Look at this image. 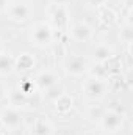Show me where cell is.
I'll return each mask as SVG.
<instances>
[{"label": "cell", "instance_id": "6da1fadb", "mask_svg": "<svg viewBox=\"0 0 133 135\" xmlns=\"http://www.w3.org/2000/svg\"><path fill=\"white\" fill-rule=\"evenodd\" d=\"M32 39L34 41V44L39 46V47L49 46L52 42V39H53V30H52V27L49 24H45V22L36 24L33 32H32Z\"/></svg>", "mask_w": 133, "mask_h": 135}, {"label": "cell", "instance_id": "7a4b0ae2", "mask_svg": "<svg viewBox=\"0 0 133 135\" xmlns=\"http://www.w3.org/2000/svg\"><path fill=\"white\" fill-rule=\"evenodd\" d=\"M33 9L30 5L24 3V2H17V3H11V6L8 8V14L13 21L16 22H25L30 19Z\"/></svg>", "mask_w": 133, "mask_h": 135}, {"label": "cell", "instance_id": "3957f363", "mask_svg": "<svg viewBox=\"0 0 133 135\" xmlns=\"http://www.w3.org/2000/svg\"><path fill=\"white\" fill-rule=\"evenodd\" d=\"M0 121L2 124L9 129V131H16L21 127L22 124V115L14 108V107H9V108H5L0 115Z\"/></svg>", "mask_w": 133, "mask_h": 135}, {"label": "cell", "instance_id": "277c9868", "mask_svg": "<svg viewBox=\"0 0 133 135\" xmlns=\"http://www.w3.org/2000/svg\"><path fill=\"white\" fill-rule=\"evenodd\" d=\"M100 121H102L103 129H106L110 132H114L122 126V116L116 112H103Z\"/></svg>", "mask_w": 133, "mask_h": 135}, {"label": "cell", "instance_id": "5b68a950", "mask_svg": "<svg viewBox=\"0 0 133 135\" xmlns=\"http://www.w3.org/2000/svg\"><path fill=\"white\" fill-rule=\"evenodd\" d=\"M58 80H60V79H58L53 72L45 71V72H41V74L38 75V79H36V85H38L41 90L49 91V90H52V88H55V86L58 85Z\"/></svg>", "mask_w": 133, "mask_h": 135}, {"label": "cell", "instance_id": "8992f818", "mask_svg": "<svg viewBox=\"0 0 133 135\" xmlns=\"http://www.w3.org/2000/svg\"><path fill=\"white\" fill-rule=\"evenodd\" d=\"M83 88L89 98H100L105 93V82L102 79H89L86 80Z\"/></svg>", "mask_w": 133, "mask_h": 135}, {"label": "cell", "instance_id": "52a82bcc", "mask_svg": "<svg viewBox=\"0 0 133 135\" xmlns=\"http://www.w3.org/2000/svg\"><path fill=\"white\" fill-rule=\"evenodd\" d=\"M66 71L70 75H81L85 71H86V60L81 58V57H72L66 61Z\"/></svg>", "mask_w": 133, "mask_h": 135}, {"label": "cell", "instance_id": "ba28073f", "mask_svg": "<svg viewBox=\"0 0 133 135\" xmlns=\"http://www.w3.org/2000/svg\"><path fill=\"white\" fill-rule=\"evenodd\" d=\"M72 36H74V39H77V41H80V42H85V41L91 39L93 32H91L89 25L80 22V24H75V25L72 27Z\"/></svg>", "mask_w": 133, "mask_h": 135}, {"label": "cell", "instance_id": "9c48e42d", "mask_svg": "<svg viewBox=\"0 0 133 135\" xmlns=\"http://www.w3.org/2000/svg\"><path fill=\"white\" fill-rule=\"evenodd\" d=\"M14 68H16V60H14L9 54L0 52V75L9 74Z\"/></svg>", "mask_w": 133, "mask_h": 135}, {"label": "cell", "instance_id": "30bf717a", "mask_svg": "<svg viewBox=\"0 0 133 135\" xmlns=\"http://www.w3.org/2000/svg\"><path fill=\"white\" fill-rule=\"evenodd\" d=\"M52 21L60 27V28H63L64 25L67 24V11L64 6H61V5H57L53 9H52Z\"/></svg>", "mask_w": 133, "mask_h": 135}, {"label": "cell", "instance_id": "8fae6325", "mask_svg": "<svg viewBox=\"0 0 133 135\" xmlns=\"http://www.w3.org/2000/svg\"><path fill=\"white\" fill-rule=\"evenodd\" d=\"M55 108H57V112H60L63 115L67 113L72 108V98L67 96V94H60L55 101Z\"/></svg>", "mask_w": 133, "mask_h": 135}, {"label": "cell", "instance_id": "7c38bea8", "mask_svg": "<svg viewBox=\"0 0 133 135\" xmlns=\"http://www.w3.org/2000/svg\"><path fill=\"white\" fill-rule=\"evenodd\" d=\"M34 65V60L32 55H28V54H24V55H21V58L16 61V66L19 68V69H22V71H28V69H32Z\"/></svg>", "mask_w": 133, "mask_h": 135}, {"label": "cell", "instance_id": "4fadbf2b", "mask_svg": "<svg viewBox=\"0 0 133 135\" xmlns=\"http://www.w3.org/2000/svg\"><path fill=\"white\" fill-rule=\"evenodd\" d=\"M32 135H50V126L45 121H38L32 127Z\"/></svg>", "mask_w": 133, "mask_h": 135}, {"label": "cell", "instance_id": "5bb4252c", "mask_svg": "<svg viewBox=\"0 0 133 135\" xmlns=\"http://www.w3.org/2000/svg\"><path fill=\"white\" fill-rule=\"evenodd\" d=\"M94 57H96V60L97 61H106L110 57H111V50L106 47V46H99L96 50H94Z\"/></svg>", "mask_w": 133, "mask_h": 135}, {"label": "cell", "instance_id": "9a60e30c", "mask_svg": "<svg viewBox=\"0 0 133 135\" xmlns=\"http://www.w3.org/2000/svg\"><path fill=\"white\" fill-rule=\"evenodd\" d=\"M89 2H91L93 5H102V3H103L105 0H89Z\"/></svg>", "mask_w": 133, "mask_h": 135}, {"label": "cell", "instance_id": "2e32d148", "mask_svg": "<svg viewBox=\"0 0 133 135\" xmlns=\"http://www.w3.org/2000/svg\"><path fill=\"white\" fill-rule=\"evenodd\" d=\"M0 135H6V134H5V132H3V131H0Z\"/></svg>", "mask_w": 133, "mask_h": 135}, {"label": "cell", "instance_id": "e0dca14e", "mask_svg": "<svg viewBox=\"0 0 133 135\" xmlns=\"http://www.w3.org/2000/svg\"><path fill=\"white\" fill-rule=\"evenodd\" d=\"M85 135H93V134H85Z\"/></svg>", "mask_w": 133, "mask_h": 135}]
</instances>
